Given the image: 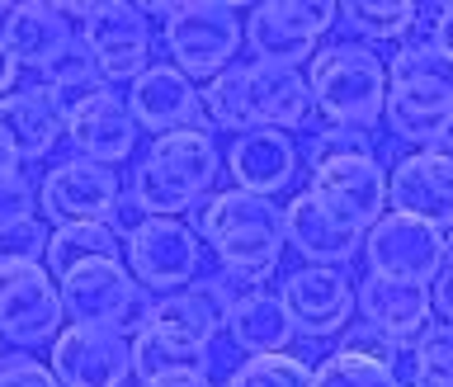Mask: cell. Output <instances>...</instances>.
I'll return each mask as SVG.
<instances>
[{
    "label": "cell",
    "mask_w": 453,
    "mask_h": 387,
    "mask_svg": "<svg viewBox=\"0 0 453 387\" xmlns=\"http://www.w3.org/2000/svg\"><path fill=\"white\" fill-rule=\"evenodd\" d=\"M222 170V151L208 128H180V133L151 137V151L133 170V204L147 218H180L208 204Z\"/></svg>",
    "instance_id": "cell-1"
},
{
    "label": "cell",
    "mask_w": 453,
    "mask_h": 387,
    "mask_svg": "<svg viewBox=\"0 0 453 387\" xmlns=\"http://www.w3.org/2000/svg\"><path fill=\"white\" fill-rule=\"evenodd\" d=\"M203 241L222 269L269 279L283 246H288V222H283V208L274 198L222 190L203 204Z\"/></svg>",
    "instance_id": "cell-2"
},
{
    "label": "cell",
    "mask_w": 453,
    "mask_h": 387,
    "mask_svg": "<svg viewBox=\"0 0 453 387\" xmlns=\"http://www.w3.org/2000/svg\"><path fill=\"white\" fill-rule=\"evenodd\" d=\"M307 170H311V190L331 198L335 208H345L364 232L388 218V170L378 166L373 142L359 128L317 133L307 147Z\"/></svg>",
    "instance_id": "cell-3"
},
{
    "label": "cell",
    "mask_w": 453,
    "mask_h": 387,
    "mask_svg": "<svg viewBox=\"0 0 453 387\" xmlns=\"http://www.w3.org/2000/svg\"><path fill=\"white\" fill-rule=\"evenodd\" d=\"M307 85L317 99V113L331 119V128H364L388 113V62H378L364 43H331L311 57Z\"/></svg>",
    "instance_id": "cell-4"
},
{
    "label": "cell",
    "mask_w": 453,
    "mask_h": 387,
    "mask_svg": "<svg viewBox=\"0 0 453 387\" xmlns=\"http://www.w3.org/2000/svg\"><path fill=\"white\" fill-rule=\"evenodd\" d=\"M57 289H62L71 326H95V331H113L123 340H137L156 312L151 293L133 279L123 260H85L57 279Z\"/></svg>",
    "instance_id": "cell-5"
},
{
    "label": "cell",
    "mask_w": 453,
    "mask_h": 387,
    "mask_svg": "<svg viewBox=\"0 0 453 387\" xmlns=\"http://www.w3.org/2000/svg\"><path fill=\"white\" fill-rule=\"evenodd\" d=\"M241 43H246L241 10L222 0H189V5H175V14L165 19V52L189 81H212L232 71Z\"/></svg>",
    "instance_id": "cell-6"
},
{
    "label": "cell",
    "mask_w": 453,
    "mask_h": 387,
    "mask_svg": "<svg viewBox=\"0 0 453 387\" xmlns=\"http://www.w3.org/2000/svg\"><path fill=\"white\" fill-rule=\"evenodd\" d=\"M340 19V5L331 0H265L246 14V48L255 62L269 66H311L321 48V34H331Z\"/></svg>",
    "instance_id": "cell-7"
},
{
    "label": "cell",
    "mask_w": 453,
    "mask_h": 387,
    "mask_svg": "<svg viewBox=\"0 0 453 387\" xmlns=\"http://www.w3.org/2000/svg\"><path fill=\"white\" fill-rule=\"evenodd\" d=\"M364 260H368V275H378V279L434 289V279L449 269V236L439 227L406 218V213H388L382 222L368 227Z\"/></svg>",
    "instance_id": "cell-8"
},
{
    "label": "cell",
    "mask_w": 453,
    "mask_h": 387,
    "mask_svg": "<svg viewBox=\"0 0 453 387\" xmlns=\"http://www.w3.org/2000/svg\"><path fill=\"white\" fill-rule=\"evenodd\" d=\"M62 321V289L48 265H0V336L10 345H57Z\"/></svg>",
    "instance_id": "cell-9"
},
{
    "label": "cell",
    "mask_w": 453,
    "mask_h": 387,
    "mask_svg": "<svg viewBox=\"0 0 453 387\" xmlns=\"http://www.w3.org/2000/svg\"><path fill=\"white\" fill-rule=\"evenodd\" d=\"M123 255L142 289H161L165 298V293L189 289L198 279V269H203V232H194L180 218H147L127 236Z\"/></svg>",
    "instance_id": "cell-10"
},
{
    "label": "cell",
    "mask_w": 453,
    "mask_h": 387,
    "mask_svg": "<svg viewBox=\"0 0 453 387\" xmlns=\"http://www.w3.org/2000/svg\"><path fill=\"white\" fill-rule=\"evenodd\" d=\"M81 48L95 57L104 81H127L133 85L142 71L151 66V24L142 5L127 0H104L90 10V19L81 24Z\"/></svg>",
    "instance_id": "cell-11"
},
{
    "label": "cell",
    "mask_w": 453,
    "mask_h": 387,
    "mask_svg": "<svg viewBox=\"0 0 453 387\" xmlns=\"http://www.w3.org/2000/svg\"><path fill=\"white\" fill-rule=\"evenodd\" d=\"M123 204V184L113 175V166H95L85 156L52 166L42 175L38 208L42 218L57 227H76V222H109Z\"/></svg>",
    "instance_id": "cell-12"
},
{
    "label": "cell",
    "mask_w": 453,
    "mask_h": 387,
    "mask_svg": "<svg viewBox=\"0 0 453 387\" xmlns=\"http://www.w3.org/2000/svg\"><path fill=\"white\" fill-rule=\"evenodd\" d=\"M283 307L293 317V331L307 340H326V336H345L349 317L359 307V283L345 269H321V265H303L283 279Z\"/></svg>",
    "instance_id": "cell-13"
},
{
    "label": "cell",
    "mask_w": 453,
    "mask_h": 387,
    "mask_svg": "<svg viewBox=\"0 0 453 387\" xmlns=\"http://www.w3.org/2000/svg\"><path fill=\"white\" fill-rule=\"evenodd\" d=\"M288 222V246L303 255L307 265L321 269H345L354 255H364V227L349 218L345 208H335L331 198H321L317 190H303L283 208Z\"/></svg>",
    "instance_id": "cell-14"
},
{
    "label": "cell",
    "mask_w": 453,
    "mask_h": 387,
    "mask_svg": "<svg viewBox=\"0 0 453 387\" xmlns=\"http://www.w3.org/2000/svg\"><path fill=\"white\" fill-rule=\"evenodd\" d=\"M388 208L406 213L425 227L453 232V161L439 147H420L402 156L388 175Z\"/></svg>",
    "instance_id": "cell-15"
},
{
    "label": "cell",
    "mask_w": 453,
    "mask_h": 387,
    "mask_svg": "<svg viewBox=\"0 0 453 387\" xmlns=\"http://www.w3.org/2000/svg\"><path fill=\"white\" fill-rule=\"evenodd\" d=\"M52 374L62 387H127L133 340L95 326H66L52 345Z\"/></svg>",
    "instance_id": "cell-16"
},
{
    "label": "cell",
    "mask_w": 453,
    "mask_h": 387,
    "mask_svg": "<svg viewBox=\"0 0 453 387\" xmlns=\"http://www.w3.org/2000/svg\"><path fill=\"white\" fill-rule=\"evenodd\" d=\"M127 109H133L137 128L165 137L180 128H208L203 123V95L184 76L175 62H151L142 76L127 85Z\"/></svg>",
    "instance_id": "cell-17"
},
{
    "label": "cell",
    "mask_w": 453,
    "mask_h": 387,
    "mask_svg": "<svg viewBox=\"0 0 453 387\" xmlns=\"http://www.w3.org/2000/svg\"><path fill=\"white\" fill-rule=\"evenodd\" d=\"M297 166H303V151L288 133L279 128H250V133L232 137L226 147V175L236 180V190L246 194H265L274 198L279 190H288Z\"/></svg>",
    "instance_id": "cell-18"
},
{
    "label": "cell",
    "mask_w": 453,
    "mask_h": 387,
    "mask_svg": "<svg viewBox=\"0 0 453 387\" xmlns=\"http://www.w3.org/2000/svg\"><path fill=\"white\" fill-rule=\"evenodd\" d=\"M137 119L127 109V99H119L113 90L95 95L85 109H76L66 119V142L76 147V156L95 166H123L137 151Z\"/></svg>",
    "instance_id": "cell-19"
},
{
    "label": "cell",
    "mask_w": 453,
    "mask_h": 387,
    "mask_svg": "<svg viewBox=\"0 0 453 387\" xmlns=\"http://www.w3.org/2000/svg\"><path fill=\"white\" fill-rule=\"evenodd\" d=\"M222 321H226V312L212 303L208 289H180V293L156 298L147 331L161 340L165 350L184 354V360H208V345L218 340Z\"/></svg>",
    "instance_id": "cell-20"
},
{
    "label": "cell",
    "mask_w": 453,
    "mask_h": 387,
    "mask_svg": "<svg viewBox=\"0 0 453 387\" xmlns=\"http://www.w3.org/2000/svg\"><path fill=\"white\" fill-rule=\"evenodd\" d=\"M388 128L402 142L439 147L453 133V85L439 81H392L388 85Z\"/></svg>",
    "instance_id": "cell-21"
},
{
    "label": "cell",
    "mask_w": 453,
    "mask_h": 387,
    "mask_svg": "<svg viewBox=\"0 0 453 387\" xmlns=\"http://www.w3.org/2000/svg\"><path fill=\"white\" fill-rule=\"evenodd\" d=\"M359 312L368 317V326H378L382 336H392L402 350H416V340L430 331L434 298L425 283H396V279L368 275L359 283Z\"/></svg>",
    "instance_id": "cell-22"
},
{
    "label": "cell",
    "mask_w": 453,
    "mask_h": 387,
    "mask_svg": "<svg viewBox=\"0 0 453 387\" xmlns=\"http://www.w3.org/2000/svg\"><path fill=\"white\" fill-rule=\"evenodd\" d=\"M0 38L14 52V62L28 71H48L52 62L76 48V28H71L62 5H42V0H28V5H14L0 24Z\"/></svg>",
    "instance_id": "cell-23"
},
{
    "label": "cell",
    "mask_w": 453,
    "mask_h": 387,
    "mask_svg": "<svg viewBox=\"0 0 453 387\" xmlns=\"http://www.w3.org/2000/svg\"><path fill=\"white\" fill-rule=\"evenodd\" d=\"M66 133V113L57 109L48 85L14 90L0 99V142L14 151V161H42Z\"/></svg>",
    "instance_id": "cell-24"
},
{
    "label": "cell",
    "mask_w": 453,
    "mask_h": 387,
    "mask_svg": "<svg viewBox=\"0 0 453 387\" xmlns=\"http://www.w3.org/2000/svg\"><path fill=\"white\" fill-rule=\"evenodd\" d=\"M246 76H250V123L255 128L288 133V128H303L311 119L317 99H311V85L297 66L255 62V66H246Z\"/></svg>",
    "instance_id": "cell-25"
},
{
    "label": "cell",
    "mask_w": 453,
    "mask_h": 387,
    "mask_svg": "<svg viewBox=\"0 0 453 387\" xmlns=\"http://www.w3.org/2000/svg\"><path fill=\"white\" fill-rule=\"evenodd\" d=\"M226 331H232V340L241 350L250 354H288L293 345V317L288 307H283L279 293H250L246 303H236L232 312H226Z\"/></svg>",
    "instance_id": "cell-26"
},
{
    "label": "cell",
    "mask_w": 453,
    "mask_h": 387,
    "mask_svg": "<svg viewBox=\"0 0 453 387\" xmlns=\"http://www.w3.org/2000/svg\"><path fill=\"white\" fill-rule=\"evenodd\" d=\"M340 19L354 34V43H396L406 38L420 19V5L411 0H345L340 5Z\"/></svg>",
    "instance_id": "cell-27"
},
{
    "label": "cell",
    "mask_w": 453,
    "mask_h": 387,
    "mask_svg": "<svg viewBox=\"0 0 453 387\" xmlns=\"http://www.w3.org/2000/svg\"><path fill=\"white\" fill-rule=\"evenodd\" d=\"M85 260H123L119 255V232L109 222H76V227H57L52 246H48V269L52 279L71 275Z\"/></svg>",
    "instance_id": "cell-28"
},
{
    "label": "cell",
    "mask_w": 453,
    "mask_h": 387,
    "mask_svg": "<svg viewBox=\"0 0 453 387\" xmlns=\"http://www.w3.org/2000/svg\"><path fill=\"white\" fill-rule=\"evenodd\" d=\"M42 85H48V95L57 99V109H62L66 119H71L76 109L90 104L95 95H104V90H109V81L99 76L95 57L85 52L81 43H76V48H71V52L62 57V62H52L48 71H42Z\"/></svg>",
    "instance_id": "cell-29"
},
{
    "label": "cell",
    "mask_w": 453,
    "mask_h": 387,
    "mask_svg": "<svg viewBox=\"0 0 453 387\" xmlns=\"http://www.w3.org/2000/svg\"><path fill=\"white\" fill-rule=\"evenodd\" d=\"M203 123L208 128H222V133H250V76H246V66H232V71H222V76H212L208 81V90H203Z\"/></svg>",
    "instance_id": "cell-30"
},
{
    "label": "cell",
    "mask_w": 453,
    "mask_h": 387,
    "mask_svg": "<svg viewBox=\"0 0 453 387\" xmlns=\"http://www.w3.org/2000/svg\"><path fill=\"white\" fill-rule=\"evenodd\" d=\"M311 387H402V378H396V368L382 364V360L335 350L311 368Z\"/></svg>",
    "instance_id": "cell-31"
},
{
    "label": "cell",
    "mask_w": 453,
    "mask_h": 387,
    "mask_svg": "<svg viewBox=\"0 0 453 387\" xmlns=\"http://www.w3.org/2000/svg\"><path fill=\"white\" fill-rule=\"evenodd\" d=\"M411 387H453V326H434L411 350Z\"/></svg>",
    "instance_id": "cell-32"
},
{
    "label": "cell",
    "mask_w": 453,
    "mask_h": 387,
    "mask_svg": "<svg viewBox=\"0 0 453 387\" xmlns=\"http://www.w3.org/2000/svg\"><path fill=\"white\" fill-rule=\"evenodd\" d=\"M222 387H311V364L293 360V354H255V360L236 364V374Z\"/></svg>",
    "instance_id": "cell-33"
},
{
    "label": "cell",
    "mask_w": 453,
    "mask_h": 387,
    "mask_svg": "<svg viewBox=\"0 0 453 387\" xmlns=\"http://www.w3.org/2000/svg\"><path fill=\"white\" fill-rule=\"evenodd\" d=\"M48 246H52V232L38 218L0 227V265H38L48 260Z\"/></svg>",
    "instance_id": "cell-34"
},
{
    "label": "cell",
    "mask_w": 453,
    "mask_h": 387,
    "mask_svg": "<svg viewBox=\"0 0 453 387\" xmlns=\"http://www.w3.org/2000/svg\"><path fill=\"white\" fill-rule=\"evenodd\" d=\"M34 208H38V190L19 175V170H5V175H0V227L28 222Z\"/></svg>",
    "instance_id": "cell-35"
},
{
    "label": "cell",
    "mask_w": 453,
    "mask_h": 387,
    "mask_svg": "<svg viewBox=\"0 0 453 387\" xmlns=\"http://www.w3.org/2000/svg\"><path fill=\"white\" fill-rule=\"evenodd\" d=\"M340 350H349V354H368V360H382V364H396V360L406 354L392 336H382L378 326H349V331L340 336Z\"/></svg>",
    "instance_id": "cell-36"
},
{
    "label": "cell",
    "mask_w": 453,
    "mask_h": 387,
    "mask_svg": "<svg viewBox=\"0 0 453 387\" xmlns=\"http://www.w3.org/2000/svg\"><path fill=\"white\" fill-rule=\"evenodd\" d=\"M0 387H62L52 364H38L34 354H5L0 360Z\"/></svg>",
    "instance_id": "cell-37"
},
{
    "label": "cell",
    "mask_w": 453,
    "mask_h": 387,
    "mask_svg": "<svg viewBox=\"0 0 453 387\" xmlns=\"http://www.w3.org/2000/svg\"><path fill=\"white\" fill-rule=\"evenodd\" d=\"M142 387H212V383H208L203 368H175V374H161V378H151Z\"/></svg>",
    "instance_id": "cell-38"
},
{
    "label": "cell",
    "mask_w": 453,
    "mask_h": 387,
    "mask_svg": "<svg viewBox=\"0 0 453 387\" xmlns=\"http://www.w3.org/2000/svg\"><path fill=\"white\" fill-rule=\"evenodd\" d=\"M430 43L453 62V5H439L434 10V38Z\"/></svg>",
    "instance_id": "cell-39"
},
{
    "label": "cell",
    "mask_w": 453,
    "mask_h": 387,
    "mask_svg": "<svg viewBox=\"0 0 453 387\" xmlns=\"http://www.w3.org/2000/svg\"><path fill=\"white\" fill-rule=\"evenodd\" d=\"M430 298H434V312H439V317H444V321L453 326V269H444V275L434 279Z\"/></svg>",
    "instance_id": "cell-40"
},
{
    "label": "cell",
    "mask_w": 453,
    "mask_h": 387,
    "mask_svg": "<svg viewBox=\"0 0 453 387\" xmlns=\"http://www.w3.org/2000/svg\"><path fill=\"white\" fill-rule=\"evenodd\" d=\"M14 81H19V62H14V52L5 48V38H0V99L14 95Z\"/></svg>",
    "instance_id": "cell-41"
},
{
    "label": "cell",
    "mask_w": 453,
    "mask_h": 387,
    "mask_svg": "<svg viewBox=\"0 0 453 387\" xmlns=\"http://www.w3.org/2000/svg\"><path fill=\"white\" fill-rule=\"evenodd\" d=\"M5 170H19V161H14V151L0 142V175H5Z\"/></svg>",
    "instance_id": "cell-42"
},
{
    "label": "cell",
    "mask_w": 453,
    "mask_h": 387,
    "mask_svg": "<svg viewBox=\"0 0 453 387\" xmlns=\"http://www.w3.org/2000/svg\"><path fill=\"white\" fill-rule=\"evenodd\" d=\"M439 151H444V156H449V161H453V133H449L444 142H439Z\"/></svg>",
    "instance_id": "cell-43"
},
{
    "label": "cell",
    "mask_w": 453,
    "mask_h": 387,
    "mask_svg": "<svg viewBox=\"0 0 453 387\" xmlns=\"http://www.w3.org/2000/svg\"><path fill=\"white\" fill-rule=\"evenodd\" d=\"M449 269H453V232H449Z\"/></svg>",
    "instance_id": "cell-44"
},
{
    "label": "cell",
    "mask_w": 453,
    "mask_h": 387,
    "mask_svg": "<svg viewBox=\"0 0 453 387\" xmlns=\"http://www.w3.org/2000/svg\"><path fill=\"white\" fill-rule=\"evenodd\" d=\"M10 10H14V5H0V19H5V14H10Z\"/></svg>",
    "instance_id": "cell-45"
},
{
    "label": "cell",
    "mask_w": 453,
    "mask_h": 387,
    "mask_svg": "<svg viewBox=\"0 0 453 387\" xmlns=\"http://www.w3.org/2000/svg\"><path fill=\"white\" fill-rule=\"evenodd\" d=\"M0 340H5V336H0Z\"/></svg>",
    "instance_id": "cell-46"
}]
</instances>
